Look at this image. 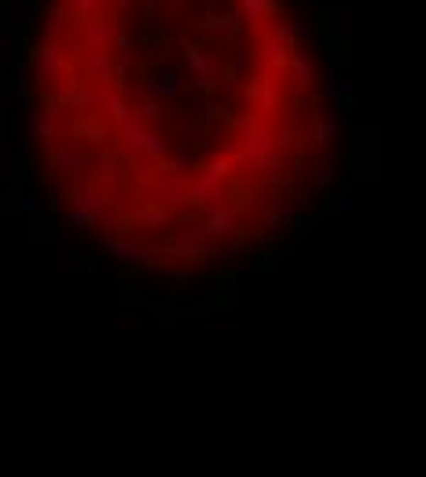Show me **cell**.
<instances>
[{
  "instance_id": "1",
  "label": "cell",
  "mask_w": 426,
  "mask_h": 477,
  "mask_svg": "<svg viewBox=\"0 0 426 477\" xmlns=\"http://www.w3.org/2000/svg\"><path fill=\"white\" fill-rule=\"evenodd\" d=\"M162 257L184 261V265H202L209 257H224V250H221V238H209L206 231H180L165 243Z\"/></svg>"
},
{
  "instance_id": "2",
  "label": "cell",
  "mask_w": 426,
  "mask_h": 477,
  "mask_svg": "<svg viewBox=\"0 0 426 477\" xmlns=\"http://www.w3.org/2000/svg\"><path fill=\"white\" fill-rule=\"evenodd\" d=\"M26 70L37 84L62 81V70H67V48H62V40H45L40 48H30L26 52Z\"/></svg>"
},
{
  "instance_id": "3",
  "label": "cell",
  "mask_w": 426,
  "mask_h": 477,
  "mask_svg": "<svg viewBox=\"0 0 426 477\" xmlns=\"http://www.w3.org/2000/svg\"><path fill=\"white\" fill-rule=\"evenodd\" d=\"M26 121H30V136L37 143L52 147L62 136V106H59V99L48 96V92H40V99L30 106V118Z\"/></svg>"
},
{
  "instance_id": "4",
  "label": "cell",
  "mask_w": 426,
  "mask_h": 477,
  "mask_svg": "<svg viewBox=\"0 0 426 477\" xmlns=\"http://www.w3.org/2000/svg\"><path fill=\"white\" fill-rule=\"evenodd\" d=\"M184 59H187V70H191V84H195L199 92H213L221 84V59L209 48L184 37Z\"/></svg>"
},
{
  "instance_id": "5",
  "label": "cell",
  "mask_w": 426,
  "mask_h": 477,
  "mask_svg": "<svg viewBox=\"0 0 426 477\" xmlns=\"http://www.w3.org/2000/svg\"><path fill=\"white\" fill-rule=\"evenodd\" d=\"M280 99H283V89H280V74L275 70H261V74H253L246 84H243V103H246V111H280Z\"/></svg>"
},
{
  "instance_id": "6",
  "label": "cell",
  "mask_w": 426,
  "mask_h": 477,
  "mask_svg": "<svg viewBox=\"0 0 426 477\" xmlns=\"http://www.w3.org/2000/svg\"><path fill=\"white\" fill-rule=\"evenodd\" d=\"M378 128H356V143L346 155L353 165V180H378Z\"/></svg>"
},
{
  "instance_id": "7",
  "label": "cell",
  "mask_w": 426,
  "mask_h": 477,
  "mask_svg": "<svg viewBox=\"0 0 426 477\" xmlns=\"http://www.w3.org/2000/svg\"><path fill=\"white\" fill-rule=\"evenodd\" d=\"M121 136H125V143H129V150L133 155H143V158H165L169 155V143L155 133V125H147V121H140L136 114L121 125Z\"/></svg>"
},
{
  "instance_id": "8",
  "label": "cell",
  "mask_w": 426,
  "mask_h": 477,
  "mask_svg": "<svg viewBox=\"0 0 426 477\" xmlns=\"http://www.w3.org/2000/svg\"><path fill=\"white\" fill-rule=\"evenodd\" d=\"M290 45H294V37H290L287 23H275V26L261 37V45H258L261 62H265L268 70L283 74V70H287V59H290Z\"/></svg>"
},
{
  "instance_id": "9",
  "label": "cell",
  "mask_w": 426,
  "mask_h": 477,
  "mask_svg": "<svg viewBox=\"0 0 426 477\" xmlns=\"http://www.w3.org/2000/svg\"><path fill=\"white\" fill-rule=\"evenodd\" d=\"M111 121L106 118H96L92 111H81L62 133H67V140H81V143H92V147H103V143H111Z\"/></svg>"
},
{
  "instance_id": "10",
  "label": "cell",
  "mask_w": 426,
  "mask_h": 477,
  "mask_svg": "<svg viewBox=\"0 0 426 477\" xmlns=\"http://www.w3.org/2000/svg\"><path fill=\"white\" fill-rule=\"evenodd\" d=\"M55 99L62 111H92V106H99V92H92V84L77 74L62 77V89L55 92Z\"/></svg>"
},
{
  "instance_id": "11",
  "label": "cell",
  "mask_w": 426,
  "mask_h": 477,
  "mask_svg": "<svg viewBox=\"0 0 426 477\" xmlns=\"http://www.w3.org/2000/svg\"><path fill=\"white\" fill-rule=\"evenodd\" d=\"M106 253L118 257V261H125V265H158V257H162V250H155V246H140V243H133L129 235L106 238Z\"/></svg>"
},
{
  "instance_id": "12",
  "label": "cell",
  "mask_w": 426,
  "mask_h": 477,
  "mask_svg": "<svg viewBox=\"0 0 426 477\" xmlns=\"http://www.w3.org/2000/svg\"><path fill=\"white\" fill-rule=\"evenodd\" d=\"M48 165L67 172V177H81V172L89 169V158H84V150L74 140H55L52 150H48Z\"/></svg>"
},
{
  "instance_id": "13",
  "label": "cell",
  "mask_w": 426,
  "mask_h": 477,
  "mask_svg": "<svg viewBox=\"0 0 426 477\" xmlns=\"http://www.w3.org/2000/svg\"><path fill=\"white\" fill-rule=\"evenodd\" d=\"M338 18H342V11H338V8H327L324 15L316 18V33H320V40H324V48L331 52L334 62H349V55H346V37L338 33Z\"/></svg>"
},
{
  "instance_id": "14",
  "label": "cell",
  "mask_w": 426,
  "mask_h": 477,
  "mask_svg": "<svg viewBox=\"0 0 426 477\" xmlns=\"http://www.w3.org/2000/svg\"><path fill=\"white\" fill-rule=\"evenodd\" d=\"M224 202L236 209V216H250L253 209H258V199H261V191H258V184L253 180H224Z\"/></svg>"
},
{
  "instance_id": "15",
  "label": "cell",
  "mask_w": 426,
  "mask_h": 477,
  "mask_svg": "<svg viewBox=\"0 0 426 477\" xmlns=\"http://www.w3.org/2000/svg\"><path fill=\"white\" fill-rule=\"evenodd\" d=\"M121 30V18L114 15H89L81 23V40H84V48H92V45H111V37Z\"/></svg>"
},
{
  "instance_id": "16",
  "label": "cell",
  "mask_w": 426,
  "mask_h": 477,
  "mask_svg": "<svg viewBox=\"0 0 426 477\" xmlns=\"http://www.w3.org/2000/svg\"><path fill=\"white\" fill-rule=\"evenodd\" d=\"M84 62H89V70L99 84V92L114 89V59H111V45H92L84 48Z\"/></svg>"
},
{
  "instance_id": "17",
  "label": "cell",
  "mask_w": 426,
  "mask_h": 477,
  "mask_svg": "<svg viewBox=\"0 0 426 477\" xmlns=\"http://www.w3.org/2000/svg\"><path fill=\"white\" fill-rule=\"evenodd\" d=\"M338 111H324V103H316V111L309 114V128H305V136L316 143V147H327L338 133Z\"/></svg>"
},
{
  "instance_id": "18",
  "label": "cell",
  "mask_w": 426,
  "mask_h": 477,
  "mask_svg": "<svg viewBox=\"0 0 426 477\" xmlns=\"http://www.w3.org/2000/svg\"><path fill=\"white\" fill-rule=\"evenodd\" d=\"M199 221H202V231H206L209 238H224V235L236 231V209H231V206L221 199L217 206H209V209L199 216Z\"/></svg>"
},
{
  "instance_id": "19",
  "label": "cell",
  "mask_w": 426,
  "mask_h": 477,
  "mask_svg": "<svg viewBox=\"0 0 426 477\" xmlns=\"http://www.w3.org/2000/svg\"><path fill=\"white\" fill-rule=\"evenodd\" d=\"M283 74H290V81L297 84V89H312V84H316V62L305 55L302 40H294V45H290V59H287Z\"/></svg>"
},
{
  "instance_id": "20",
  "label": "cell",
  "mask_w": 426,
  "mask_h": 477,
  "mask_svg": "<svg viewBox=\"0 0 426 477\" xmlns=\"http://www.w3.org/2000/svg\"><path fill=\"white\" fill-rule=\"evenodd\" d=\"M129 216H133L136 231H140V228H169V224H173V213H169V206L158 202V199H147V202L133 206Z\"/></svg>"
},
{
  "instance_id": "21",
  "label": "cell",
  "mask_w": 426,
  "mask_h": 477,
  "mask_svg": "<svg viewBox=\"0 0 426 477\" xmlns=\"http://www.w3.org/2000/svg\"><path fill=\"white\" fill-rule=\"evenodd\" d=\"M202 30H209V33H243L246 30V15L239 11V8H231V11H213L209 4H206V15H202V23H199Z\"/></svg>"
},
{
  "instance_id": "22",
  "label": "cell",
  "mask_w": 426,
  "mask_h": 477,
  "mask_svg": "<svg viewBox=\"0 0 426 477\" xmlns=\"http://www.w3.org/2000/svg\"><path fill=\"white\" fill-rule=\"evenodd\" d=\"M99 106L106 111V121L111 125H125L133 118V111H129V99H125V89H106V92H99Z\"/></svg>"
},
{
  "instance_id": "23",
  "label": "cell",
  "mask_w": 426,
  "mask_h": 477,
  "mask_svg": "<svg viewBox=\"0 0 426 477\" xmlns=\"http://www.w3.org/2000/svg\"><path fill=\"white\" fill-rule=\"evenodd\" d=\"M231 158H221V155H213V158H206V162H195V177L202 180V184H213V187H224V180L231 177Z\"/></svg>"
},
{
  "instance_id": "24",
  "label": "cell",
  "mask_w": 426,
  "mask_h": 477,
  "mask_svg": "<svg viewBox=\"0 0 426 477\" xmlns=\"http://www.w3.org/2000/svg\"><path fill=\"white\" fill-rule=\"evenodd\" d=\"M239 11L246 15L250 26H265V18L268 15H283L287 4L283 0H239Z\"/></svg>"
},
{
  "instance_id": "25",
  "label": "cell",
  "mask_w": 426,
  "mask_h": 477,
  "mask_svg": "<svg viewBox=\"0 0 426 477\" xmlns=\"http://www.w3.org/2000/svg\"><path fill=\"white\" fill-rule=\"evenodd\" d=\"M180 92H184V81L173 77V74H165V77H158V81H143V84H140V96H143V99H173V96H180Z\"/></svg>"
},
{
  "instance_id": "26",
  "label": "cell",
  "mask_w": 426,
  "mask_h": 477,
  "mask_svg": "<svg viewBox=\"0 0 426 477\" xmlns=\"http://www.w3.org/2000/svg\"><path fill=\"white\" fill-rule=\"evenodd\" d=\"M221 199H224V191H221V187H213V184H202L199 177L191 180V187H187V202L199 209V216H202L209 206H217Z\"/></svg>"
},
{
  "instance_id": "27",
  "label": "cell",
  "mask_w": 426,
  "mask_h": 477,
  "mask_svg": "<svg viewBox=\"0 0 426 477\" xmlns=\"http://www.w3.org/2000/svg\"><path fill=\"white\" fill-rule=\"evenodd\" d=\"M155 172H162V177H191L195 172V162H191L187 155H165V158H155Z\"/></svg>"
},
{
  "instance_id": "28",
  "label": "cell",
  "mask_w": 426,
  "mask_h": 477,
  "mask_svg": "<svg viewBox=\"0 0 426 477\" xmlns=\"http://www.w3.org/2000/svg\"><path fill=\"white\" fill-rule=\"evenodd\" d=\"M155 177H158V202H165L169 209L187 202V191L177 184V177H162V172H155Z\"/></svg>"
},
{
  "instance_id": "29",
  "label": "cell",
  "mask_w": 426,
  "mask_h": 477,
  "mask_svg": "<svg viewBox=\"0 0 426 477\" xmlns=\"http://www.w3.org/2000/svg\"><path fill=\"white\" fill-rule=\"evenodd\" d=\"M243 70H246V55H243L239 48H231L228 59L221 62V84H236Z\"/></svg>"
},
{
  "instance_id": "30",
  "label": "cell",
  "mask_w": 426,
  "mask_h": 477,
  "mask_svg": "<svg viewBox=\"0 0 426 477\" xmlns=\"http://www.w3.org/2000/svg\"><path fill=\"white\" fill-rule=\"evenodd\" d=\"M327 92L338 99V114H349V111H353V84H349V81H342V77L334 74V77L327 81Z\"/></svg>"
},
{
  "instance_id": "31",
  "label": "cell",
  "mask_w": 426,
  "mask_h": 477,
  "mask_svg": "<svg viewBox=\"0 0 426 477\" xmlns=\"http://www.w3.org/2000/svg\"><path fill=\"white\" fill-rule=\"evenodd\" d=\"M118 155H121V150H118V147H111V143H103V147H99V155H96V162H92V169L99 172V180H111V177H114Z\"/></svg>"
},
{
  "instance_id": "32",
  "label": "cell",
  "mask_w": 426,
  "mask_h": 477,
  "mask_svg": "<svg viewBox=\"0 0 426 477\" xmlns=\"http://www.w3.org/2000/svg\"><path fill=\"white\" fill-rule=\"evenodd\" d=\"M261 224H265V231L287 228V224H290V213L283 209V202H268V206L261 209Z\"/></svg>"
},
{
  "instance_id": "33",
  "label": "cell",
  "mask_w": 426,
  "mask_h": 477,
  "mask_svg": "<svg viewBox=\"0 0 426 477\" xmlns=\"http://www.w3.org/2000/svg\"><path fill=\"white\" fill-rule=\"evenodd\" d=\"M67 224H74V228H96L99 224V209H92V206H70V213L62 216Z\"/></svg>"
},
{
  "instance_id": "34",
  "label": "cell",
  "mask_w": 426,
  "mask_h": 477,
  "mask_svg": "<svg viewBox=\"0 0 426 477\" xmlns=\"http://www.w3.org/2000/svg\"><path fill=\"white\" fill-rule=\"evenodd\" d=\"M136 155H118V165H114V184H129L133 187V180H136Z\"/></svg>"
},
{
  "instance_id": "35",
  "label": "cell",
  "mask_w": 426,
  "mask_h": 477,
  "mask_svg": "<svg viewBox=\"0 0 426 477\" xmlns=\"http://www.w3.org/2000/svg\"><path fill=\"white\" fill-rule=\"evenodd\" d=\"M349 209H353V184L334 187L327 199V213H349Z\"/></svg>"
},
{
  "instance_id": "36",
  "label": "cell",
  "mask_w": 426,
  "mask_h": 477,
  "mask_svg": "<svg viewBox=\"0 0 426 477\" xmlns=\"http://www.w3.org/2000/svg\"><path fill=\"white\" fill-rule=\"evenodd\" d=\"M140 23H143V30H147V33L162 26V0H143V8H140Z\"/></svg>"
},
{
  "instance_id": "37",
  "label": "cell",
  "mask_w": 426,
  "mask_h": 477,
  "mask_svg": "<svg viewBox=\"0 0 426 477\" xmlns=\"http://www.w3.org/2000/svg\"><path fill=\"white\" fill-rule=\"evenodd\" d=\"M297 136H302V133H297V128L287 121L280 133H272V143H275V150H280V155H287V150H297Z\"/></svg>"
},
{
  "instance_id": "38",
  "label": "cell",
  "mask_w": 426,
  "mask_h": 477,
  "mask_svg": "<svg viewBox=\"0 0 426 477\" xmlns=\"http://www.w3.org/2000/svg\"><path fill=\"white\" fill-rule=\"evenodd\" d=\"M191 111H199L206 121H213V118H221V114H224L221 106H217V99H213L209 92H199V96H195V103H191Z\"/></svg>"
},
{
  "instance_id": "39",
  "label": "cell",
  "mask_w": 426,
  "mask_h": 477,
  "mask_svg": "<svg viewBox=\"0 0 426 477\" xmlns=\"http://www.w3.org/2000/svg\"><path fill=\"white\" fill-rule=\"evenodd\" d=\"M99 8H103V0H74V4H70V18H74V23L81 26L84 18H89V15H96Z\"/></svg>"
},
{
  "instance_id": "40",
  "label": "cell",
  "mask_w": 426,
  "mask_h": 477,
  "mask_svg": "<svg viewBox=\"0 0 426 477\" xmlns=\"http://www.w3.org/2000/svg\"><path fill=\"white\" fill-rule=\"evenodd\" d=\"M4 180L8 184H26V169H23V158H18V155L4 158Z\"/></svg>"
},
{
  "instance_id": "41",
  "label": "cell",
  "mask_w": 426,
  "mask_h": 477,
  "mask_svg": "<svg viewBox=\"0 0 426 477\" xmlns=\"http://www.w3.org/2000/svg\"><path fill=\"white\" fill-rule=\"evenodd\" d=\"M162 114H165V111H162V103H158V99H143V103H140V111H136V118H140V121H147V125H158V121H162Z\"/></svg>"
},
{
  "instance_id": "42",
  "label": "cell",
  "mask_w": 426,
  "mask_h": 477,
  "mask_svg": "<svg viewBox=\"0 0 426 477\" xmlns=\"http://www.w3.org/2000/svg\"><path fill=\"white\" fill-rule=\"evenodd\" d=\"M18 209H23V213H30V216H37V213H40V202H37V194H33L26 184H18Z\"/></svg>"
},
{
  "instance_id": "43",
  "label": "cell",
  "mask_w": 426,
  "mask_h": 477,
  "mask_svg": "<svg viewBox=\"0 0 426 477\" xmlns=\"http://www.w3.org/2000/svg\"><path fill=\"white\" fill-rule=\"evenodd\" d=\"M290 224L297 228V235H309L320 224V213H302V216H290Z\"/></svg>"
},
{
  "instance_id": "44",
  "label": "cell",
  "mask_w": 426,
  "mask_h": 477,
  "mask_svg": "<svg viewBox=\"0 0 426 477\" xmlns=\"http://www.w3.org/2000/svg\"><path fill=\"white\" fill-rule=\"evenodd\" d=\"M173 221H177V224H195V221H199V209L191 206V202H184V206H177Z\"/></svg>"
},
{
  "instance_id": "45",
  "label": "cell",
  "mask_w": 426,
  "mask_h": 477,
  "mask_svg": "<svg viewBox=\"0 0 426 477\" xmlns=\"http://www.w3.org/2000/svg\"><path fill=\"white\" fill-rule=\"evenodd\" d=\"M209 45L221 48V52H231V48H239V40H236V33H213Z\"/></svg>"
},
{
  "instance_id": "46",
  "label": "cell",
  "mask_w": 426,
  "mask_h": 477,
  "mask_svg": "<svg viewBox=\"0 0 426 477\" xmlns=\"http://www.w3.org/2000/svg\"><path fill=\"white\" fill-rule=\"evenodd\" d=\"M280 106H283V118H287V121H294V118H297V111H302V99H297V96H283V99H280Z\"/></svg>"
},
{
  "instance_id": "47",
  "label": "cell",
  "mask_w": 426,
  "mask_h": 477,
  "mask_svg": "<svg viewBox=\"0 0 426 477\" xmlns=\"http://www.w3.org/2000/svg\"><path fill=\"white\" fill-rule=\"evenodd\" d=\"M305 169H309L305 155H302V150H290V172H294V177H305Z\"/></svg>"
},
{
  "instance_id": "48",
  "label": "cell",
  "mask_w": 426,
  "mask_h": 477,
  "mask_svg": "<svg viewBox=\"0 0 426 477\" xmlns=\"http://www.w3.org/2000/svg\"><path fill=\"white\" fill-rule=\"evenodd\" d=\"M287 30H290L294 40H305V37H309V23H305V18H294V23H287Z\"/></svg>"
},
{
  "instance_id": "49",
  "label": "cell",
  "mask_w": 426,
  "mask_h": 477,
  "mask_svg": "<svg viewBox=\"0 0 426 477\" xmlns=\"http://www.w3.org/2000/svg\"><path fill=\"white\" fill-rule=\"evenodd\" d=\"M33 4H37V0H15V8H11V15L18 18V23H23V18L33 11Z\"/></svg>"
},
{
  "instance_id": "50",
  "label": "cell",
  "mask_w": 426,
  "mask_h": 477,
  "mask_svg": "<svg viewBox=\"0 0 426 477\" xmlns=\"http://www.w3.org/2000/svg\"><path fill=\"white\" fill-rule=\"evenodd\" d=\"M206 136H209V121L202 118L199 125H191V140H195V143H206Z\"/></svg>"
},
{
  "instance_id": "51",
  "label": "cell",
  "mask_w": 426,
  "mask_h": 477,
  "mask_svg": "<svg viewBox=\"0 0 426 477\" xmlns=\"http://www.w3.org/2000/svg\"><path fill=\"white\" fill-rule=\"evenodd\" d=\"M331 184H334V172H324V169H320L316 177H312V187H316V191H324V187H331Z\"/></svg>"
},
{
  "instance_id": "52",
  "label": "cell",
  "mask_w": 426,
  "mask_h": 477,
  "mask_svg": "<svg viewBox=\"0 0 426 477\" xmlns=\"http://www.w3.org/2000/svg\"><path fill=\"white\" fill-rule=\"evenodd\" d=\"M62 268H81V261H77V253H70L67 246H62V261H59Z\"/></svg>"
},
{
  "instance_id": "53",
  "label": "cell",
  "mask_w": 426,
  "mask_h": 477,
  "mask_svg": "<svg viewBox=\"0 0 426 477\" xmlns=\"http://www.w3.org/2000/svg\"><path fill=\"white\" fill-rule=\"evenodd\" d=\"M140 70H143V74H155V70H158V59H143Z\"/></svg>"
},
{
  "instance_id": "54",
  "label": "cell",
  "mask_w": 426,
  "mask_h": 477,
  "mask_svg": "<svg viewBox=\"0 0 426 477\" xmlns=\"http://www.w3.org/2000/svg\"><path fill=\"white\" fill-rule=\"evenodd\" d=\"M320 169H324V172H334V155H324V158H320Z\"/></svg>"
},
{
  "instance_id": "55",
  "label": "cell",
  "mask_w": 426,
  "mask_h": 477,
  "mask_svg": "<svg viewBox=\"0 0 426 477\" xmlns=\"http://www.w3.org/2000/svg\"><path fill=\"white\" fill-rule=\"evenodd\" d=\"M191 4V0H169V8H173V11H184Z\"/></svg>"
},
{
  "instance_id": "56",
  "label": "cell",
  "mask_w": 426,
  "mask_h": 477,
  "mask_svg": "<svg viewBox=\"0 0 426 477\" xmlns=\"http://www.w3.org/2000/svg\"><path fill=\"white\" fill-rule=\"evenodd\" d=\"M114 4H118V8H129V4H133V0H114Z\"/></svg>"
},
{
  "instance_id": "57",
  "label": "cell",
  "mask_w": 426,
  "mask_h": 477,
  "mask_svg": "<svg viewBox=\"0 0 426 477\" xmlns=\"http://www.w3.org/2000/svg\"><path fill=\"white\" fill-rule=\"evenodd\" d=\"M202 4H209V0H202Z\"/></svg>"
}]
</instances>
